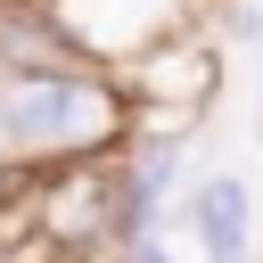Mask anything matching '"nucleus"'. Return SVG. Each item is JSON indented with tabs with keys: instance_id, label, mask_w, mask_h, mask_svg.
Returning a JSON list of instances; mask_svg holds the SVG:
<instances>
[{
	"instance_id": "nucleus-1",
	"label": "nucleus",
	"mask_w": 263,
	"mask_h": 263,
	"mask_svg": "<svg viewBox=\"0 0 263 263\" xmlns=\"http://www.w3.org/2000/svg\"><path fill=\"white\" fill-rule=\"evenodd\" d=\"M123 132H132V99L99 66L0 82V173H58V164L115 156Z\"/></svg>"
},
{
	"instance_id": "nucleus-2",
	"label": "nucleus",
	"mask_w": 263,
	"mask_h": 263,
	"mask_svg": "<svg viewBox=\"0 0 263 263\" xmlns=\"http://www.w3.org/2000/svg\"><path fill=\"white\" fill-rule=\"evenodd\" d=\"M214 82H222V41L164 33V41H148V49L132 58L123 99H132V115H164V123H181V115H205Z\"/></svg>"
},
{
	"instance_id": "nucleus-3",
	"label": "nucleus",
	"mask_w": 263,
	"mask_h": 263,
	"mask_svg": "<svg viewBox=\"0 0 263 263\" xmlns=\"http://www.w3.org/2000/svg\"><path fill=\"white\" fill-rule=\"evenodd\" d=\"M189 238L205 263H247V238H255V197L238 173H214L189 189Z\"/></svg>"
},
{
	"instance_id": "nucleus-4",
	"label": "nucleus",
	"mask_w": 263,
	"mask_h": 263,
	"mask_svg": "<svg viewBox=\"0 0 263 263\" xmlns=\"http://www.w3.org/2000/svg\"><path fill=\"white\" fill-rule=\"evenodd\" d=\"M214 41L238 58H263V0H214Z\"/></svg>"
},
{
	"instance_id": "nucleus-5",
	"label": "nucleus",
	"mask_w": 263,
	"mask_h": 263,
	"mask_svg": "<svg viewBox=\"0 0 263 263\" xmlns=\"http://www.w3.org/2000/svg\"><path fill=\"white\" fill-rule=\"evenodd\" d=\"M255 140H263V99H255Z\"/></svg>"
},
{
	"instance_id": "nucleus-6",
	"label": "nucleus",
	"mask_w": 263,
	"mask_h": 263,
	"mask_svg": "<svg viewBox=\"0 0 263 263\" xmlns=\"http://www.w3.org/2000/svg\"><path fill=\"white\" fill-rule=\"evenodd\" d=\"M8 181H16V173H0V205H8Z\"/></svg>"
}]
</instances>
